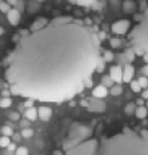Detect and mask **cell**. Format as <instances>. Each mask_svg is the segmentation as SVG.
Segmentation results:
<instances>
[{
  "mask_svg": "<svg viewBox=\"0 0 148 155\" xmlns=\"http://www.w3.org/2000/svg\"><path fill=\"white\" fill-rule=\"evenodd\" d=\"M130 21L129 19H119L112 24V31L116 35H125L130 29Z\"/></svg>",
  "mask_w": 148,
  "mask_h": 155,
  "instance_id": "4",
  "label": "cell"
},
{
  "mask_svg": "<svg viewBox=\"0 0 148 155\" xmlns=\"http://www.w3.org/2000/svg\"><path fill=\"white\" fill-rule=\"evenodd\" d=\"M24 116H25L27 120H29V121H34V120L38 117V109L34 108V107L27 108V110L24 111Z\"/></svg>",
  "mask_w": 148,
  "mask_h": 155,
  "instance_id": "11",
  "label": "cell"
},
{
  "mask_svg": "<svg viewBox=\"0 0 148 155\" xmlns=\"http://www.w3.org/2000/svg\"><path fill=\"white\" fill-rule=\"evenodd\" d=\"M101 39L87 22L56 17L22 35L6 58L5 79L10 92L40 102L74 97L96 70Z\"/></svg>",
  "mask_w": 148,
  "mask_h": 155,
  "instance_id": "1",
  "label": "cell"
},
{
  "mask_svg": "<svg viewBox=\"0 0 148 155\" xmlns=\"http://www.w3.org/2000/svg\"><path fill=\"white\" fill-rule=\"evenodd\" d=\"M10 90H2L1 91V94H2V97H10Z\"/></svg>",
  "mask_w": 148,
  "mask_h": 155,
  "instance_id": "33",
  "label": "cell"
},
{
  "mask_svg": "<svg viewBox=\"0 0 148 155\" xmlns=\"http://www.w3.org/2000/svg\"><path fill=\"white\" fill-rule=\"evenodd\" d=\"M135 8H136V5L131 0H125V2L123 4V10L125 13H132L135 11Z\"/></svg>",
  "mask_w": 148,
  "mask_h": 155,
  "instance_id": "13",
  "label": "cell"
},
{
  "mask_svg": "<svg viewBox=\"0 0 148 155\" xmlns=\"http://www.w3.org/2000/svg\"><path fill=\"white\" fill-rule=\"evenodd\" d=\"M24 105H25L27 108H30V107H33V99H29V98H28V99L25 101Z\"/></svg>",
  "mask_w": 148,
  "mask_h": 155,
  "instance_id": "32",
  "label": "cell"
},
{
  "mask_svg": "<svg viewBox=\"0 0 148 155\" xmlns=\"http://www.w3.org/2000/svg\"><path fill=\"white\" fill-rule=\"evenodd\" d=\"M109 44H110V46H112L113 48H116V47L120 46V39H118V38H112V39L109 40Z\"/></svg>",
  "mask_w": 148,
  "mask_h": 155,
  "instance_id": "29",
  "label": "cell"
},
{
  "mask_svg": "<svg viewBox=\"0 0 148 155\" xmlns=\"http://www.w3.org/2000/svg\"><path fill=\"white\" fill-rule=\"evenodd\" d=\"M136 104H137L138 107L143 105V104H144V101H143V98H142V99H137V101H136Z\"/></svg>",
  "mask_w": 148,
  "mask_h": 155,
  "instance_id": "36",
  "label": "cell"
},
{
  "mask_svg": "<svg viewBox=\"0 0 148 155\" xmlns=\"http://www.w3.org/2000/svg\"><path fill=\"white\" fill-rule=\"evenodd\" d=\"M143 73L148 75V65H146V67H143Z\"/></svg>",
  "mask_w": 148,
  "mask_h": 155,
  "instance_id": "39",
  "label": "cell"
},
{
  "mask_svg": "<svg viewBox=\"0 0 148 155\" xmlns=\"http://www.w3.org/2000/svg\"><path fill=\"white\" fill-rule=\"evenodd\" d=\"M12 136L15 137V139H16V140H18V139H19V134H12Z\"/></svg>",
  "mask_w": 148,
  "mask_h": 155,
  "instance_id": "40",
  "label": "cell"
},
{
  "mask_svg": "<svg viewBox=\"0 0 148 155\" xmlns=\"http://www.w3.org/2000/svg\"><path fill=\"white\" fill-rule=\"evenodd\" d=\"M38 116L42 120V121H49L52 116V110L51 108L49 107H45V105H41L38 108Z\"/></svg>",
  "mask_w": 148,
  "mask_h": 155,
  "instance_id": "8",
  "label": "cell"
},
{
  "mask_svg": "<svg viewBox=\"0 0 148 155\" xmlns=\"http://www.w3.org/2000/svg\"><path fill=\"white\" fill-rule=\"evenodd\" d=\"M10 8H11V6H10L6 1H1V2H0V11H1V12L7 13V12L10 11Z\"/></svg>",
  "mask_w": 148,
  "mask_h": 155,
  "instance_id": "28",
  "label": "cell"
},
{
  "mask_svg": "<svg viewBox=\"0 0 148 155\" xmlns=\"http://www.w3.org/2000/svg\"><path fill=\"white\" fill-rule=\"evenodd\" d=\"M87 108L89 110L91 111H96V113H101V111H104L106 109V105L103 102H101L99 99H90L89 101V104H87Z\"/></svg>",
  "mask_w": 148,
  "mask_h": 155,
  "instance_id": "6",
  "label": "cell"
},
{
  "mask_svg": "<svg viewBox=\"0 0 148 155\" xmlns=\"http://www.w3.org/2000/svg\"><path fill=\"white\" fill-rule=\"evenodd\" d=\"M142 98L143 99H148V90H144L142 92Z\"/></svg>",
  "mask_w": 148,
  "mask_h": 155,
  "instance_id": "34",
  "label": "cell"
},
{
  "mask_svg": "<svg viewBox=\"0 0 148 155\" xmlns=\"http://www.w3.org/2000/svg\"><path fill=\"white\" fill-rule=\"evenodd\" d=\"M15 154H16V155H28V149H27L24 145H21V147H18V148L16 149Z\"/></svg>",
  "mask_w": 148,
  "mask_h": 155,
  "instance_id": "27",
  "label": "cell"
},
{
  "mask_svg": "<svg viewBox=\"0 0 148 155\" xmlns=\"http://www.w3.org/2000/svg\"><path fill=\"white\" fill-rule=\"evenodd\" d=\"M135 115L137 119H144L147 115H148V109L144 107V105H141V107H137L135 109Z\"/></svg>",
  "mask_w": 148,
  "mask_h": 155,
  "instance_id": "12",
  "label": "cell"
},
{
  "mask_svg": "<svg viewBox=\"0 0 148 155\" xmlns=\"http://www.w3.org/2000/svg\"><path fill=\"white\" fill-rule=\"evenodd\" d=\"M109 78L113 80V82L120 84L123 81V69L120 65H113L109 69Z\"/></svg>",
  "mask_w": 148,
  "mask_h": 155,
  "instance_id": "5",
  "label": "cell"
},
{
  "mask_svg": "<svg viewBox=\"0 0 148 155\" xmlns=\"http://www.w3.org/2000/svg\"><path fill=\"white\" fill-rule=\"evenodd\" d=\"M53 155H64V154H63L61 150H55V151H53Z\"/></svg>",
  "mask_w": 148,
  "mask_h": 155,
  "instance_id": "38",
  "label": "cell"
},
{
  "mask_svg": "<svg viewBox=\"0 0 148 155\" xmlns=\"http://www.w3.org/2000/svg\"><path fill=\"white\" fill-rule=\"evenodd\" d=\"M6 2H7L10 6H13V5L17 4V0H6Z\"/></svg>",
  "mask_w": 148,
  "mask_h": 155,
  "instance_id": "35",
  "label": "cell"
},
{
  "mask_svg": "<svg viewBox=\"0 0 148 155\" xmlns=\"http://www.w3.org/2000/svg\"><path fill=\"white\" fill-rule=\"evenodd\" d=\"M130 87H131L132 92H135V93H137V92L141 91V86L138 85L137 80H131V81H130Z\"/></svg>",
  "mask_w": 148,
  "mask_h": 155,
  "instance_id": "22",
  "label": "cell"
},
{
  "mask_svg": "<svg viewBox=\"0 0 148 155\" xmlns=\"http://www.w3.org/2000/svg\"><path fill=\"white\" fill-rule=\"evenodd\" d=\"M7 21L10 22L11 25H17L21 21V13L17 8H10L7 12Z\"/></svg>",
  "mask_w": 148,
  "mask_h": 155,
  "instance_id": "7",
  "label": "cell"
},
{
  "mask_svg": "<svg viewBox=\"0 0 148 155\" xmlns=\"http://www.w3.org/2000/svg\"><path fill=\"white\" fill-rule=\"evenodd\" d=\"M110 93L113 96H120L123 93V87L120 85H115V86H112L110 88Z\"/></svg>",
  "mask_w": 148,
  "mask_h": 155,
  "instance_id": "19",
  "label": "cell"
},
{
  "mask_svg": "<svg viewBox=\"0 0 148 155\" xmlns=\"http://www.w3.org/2000/svg\"><path fill=\"white\" fill-rule=\"evenodd\" d=\"M34 134V131L29 127H25V128H22V132H21V136L23 138H30Z\"/></svg>",
  "mask_w": 148,
  "mask_h": 155,
  "instance_id": "18",
  "label": "cell"
},
{
  "mask_svg": "<svg viewBox=\"0 0 148 155\" xmlns=\"http://www.w3.org/2000/svg\"><path fill=\"white\" fill-rule=\"evenodd\" d=\"M137 82H138V85L141 86V88H147V87H148V78H146V76L140 78V79L137 80Z\"/></svg>",
  "mask_w": 148,
  "mask_h": 155,
  "instance_id": "26",
  "label": "cell"
},
{
  "mask_svg": "<svg viewBox=\"0 0 148 155\" xmlns=\"http://www.w3.org/2000/svg\"><path fill=\"white\" fill-rule=\"evenodd\" d=\"M68 1H70L72 4L79 5V6H90L93 2H96L97 0H68Z\"/></svg>",
  "mask_w": 148,
  "mask_h": 155,
  "instance_id": "15",
  "label": "cell"
},
{
  "mask_svg": "<svg viewBox=\"0 0 148 155\" xmlns=\"http://www.w3.org/2000/svg\"><path fill=\"white\" fill-rule=\"evenodd\" d=\"M47 23V21L45 18H38L36 21L33 22L32 27H30V30H36V29H40L41 27H44L45 24Z\"/></svg>",
  "mask_w": 148,
  "mask_h": 155,
  "instance_id": "14",
  "label": "cell"
},
{
  "mask_svg": "<svg viewBox=\"0 0 148 155\" xmlns=\"http://www.w3.org/2000/svg\"><path fill=\"white\" fill-rule=\"evenodd\" d=\"M10 137H6V136H1L0 137V147L1 148H7V145L10 144Z\"/></svg>",
  "mask_w": 148,
  "mask_h": 155,
  "instance_id": "25",
  "label": "cell"
},
{
  "mask_svg": "<svg viewBox=\"0 0 148 155\" xmlns=\"http://www.w3.org/2000/svg\"><path fill=\"white\" fill-rule=\"evenodd\" d=\"M34 1H44V0H34Z\"/></svg>",
  "mask_w": 148,
  "mask_h": 155,
  "instance_id": "43",
  "label": "cell"
},
{
  "mask_svg": "<svg viewBox=\"0 0 148 155\" xmlns=\"http://www.w3.org/2000/svg\"><path fill=\"white\" fill-rule=\"evenodd\" d=\"M7 148H8V150H15L16 147H15V144H11V143H10V144L7 145Z\"/></svg>",
  "mask_w": 148,
  "mask_h": 155,
  "instance_id": "37",
  "label": "cell"
},
{
  "mask_svg": "<svg viewBox=\"0 0 148 155\" xmlns=\"http://www.w3.org/2000/svg\"><path fill=\"white\" fill-rule=\"evenodd\" d=\"M114 59V53L112 51H104L103 53V61L104 62H112Z\"/></svg>",
  "mask_w": 148,
  "mask_h": 155,
  "instance_id": "24",
  "label": "cell"
},
{
  "mask_svg": "<svg viewBox=\"0 0 148 155\" xmlns=\"http://www.w3.org/2000/svg\"><path fill=\"white\" fill-rule=\"evenodd\" d=\"M135 75V68L131 64H126L123 69V81L124 82H130Z\"/></svg>",
  "mask_w": 148,
  "mask_h": 155,
  "instance_id": "9",
  "label": "cell"
},
{
  "mask_svg": "<svg viewBox=\"0 0 148 155\" xmlns=\"http://www.w3.org/2000/svg\"><path fill=\"white\" fill-rule=\"evenodd\" d=\"M2 34H4V29L0 27V35H2Z\"/></svg>",
  "mask_w": 148,
  "mask_h": 155,
  "instance_id": "41",
  "label": "cell"
},
{
  "mask_svg": "<svg viewBox=\"0 0 148 155\" xmlns=\"http://www.w3.org/2000/svg\"><path fill=\"white\" fill-rule=\"evenodd\" d=\"M28 126H29V120L25 119V120H22V121H21V127H22V128H25V127H28Z\"/></svg>",
  "mask_w": 148,
  "mask_h": 155,
  "instance_id": "31",
  "label": "cell"
},
{
  "mask_svg": "<svg viewBox=\"0 0 148 155\" xmlns=\"http://www.w3.org/2000/svg\"><path fill=\"white\" fill-rule=\"evenodd\" d=\"M140 1H143V0H140Z\"/></svg>",
  "mask_w": 148,
  "mask_h": 155,
  "instance_id": "44",
  "label": "cell"
},
{
  "mask_svg": "<svg viewBox=\"0 0 148 155\" xmlns=\"http://www.w3.org/2000/svg\"><path fill=\"white\" fill-rule=\"evenodd\" d=\"M63 148L66 155H148V130L125 127L113 136L92 137L87 126L75 122Z\"/></svg>",
  "mask_w": 148,
  "mask_h": 155,
  "instance_id": "2",
  "label": "cell"
},
{
  "mask_svg": "<svg viewBox=\"0 0 148 155\" xmlns=\"http://www.w3.org/2000/svg\"><path fill=\"white\" fill-rule=\"evenodd\" d=\"M0 132H1L2 136H6V137H11L13 134V130L10 126H6V125L0 128Z\"/></svg>",
  "mask_w": 148,
  "mask_h": 155,
  "instance_id": "16",
  "label": "cell"
},
{
  "mask_svg": "<svg viewBox=\"0 0 148 155\" xmlns=\"http://www.w3.org/2000/svg\"><path fill=\"white\" fill-rule=\"evenodd\" d=\"M102 85L104 87H112L113 86V80L109 78V75H104L102 78Z\"/></svg>",
  "mask_w": 148,
  "mask_h": 155,
  "instance_id": "20",
  "label": "cell"
},
{
  "mask_svg": "<svg viewBox=\"0 0 148 155\" xmlns=\"http://www.w3.org/2000/svg\"><path fill=\"white\" fill-rule=\"evenodd\" d=\"M146 108L148 109V99H147V103H146Z\"/></svg>",
  "mask_w": 148,
  "mask_h": 155,
  "instance_id": "42",
  "label": "cell"
},
{
  "mask_svg": "<svg viewBox=\"0 0 148 155\" xmlns=\"http://www.w3.org/2000/svg\"><path fill=\"white\" fill-rule=\"evenodd\" d=\"M129 40L138 56H144L148 62V5L141 15V19L129 34Z\"/></svg>",
  "mask_w": 148,
  "mask_h": 155,
  "instance_id": "3",
  "label": "cell"
},
{
  "mask_svg": "<svg viewBox=\"0 0 148 155\" xmlns=\"http://www.w3.org/2000/svg\"><path fill=\"white\" fill-rule=\"evenodd\" d=\"M108 94V90H107V87H104L103 85H98V86H96L93 90H92V96L95 97V98H104Z\"/></svg>",
  "mask_w": 148,
  "mask_h": 155,
  "instance_id": "10",
  "label": "cell"
},
{
  "mask_svg": "<svg viewBox=\"0 0 148 155\" xmlns=\"http://www.w3.org/2000/svg\"><path fill=\"white\" fill-rule=\"evenodd\" d=\"M36 2H38V1H30V2L28 4V12L33 13V12H36V11L39 10V5H38Z\"/></svg>",
  "mask_w": 148,
  "mask_h": 155,
  "instance_id": "21",
  "label": "cell"
},
{
  "mask_svg": "<svg viewBox=\"0 0 148 155\" xmlns=\"http://www.w3.org/2000/svg\"><path fill=\"white\" fill-rule=\"evenodd\" d=\"M19 114L17 113V111H11L10 114H8V119L10 120H12V121H18L19 120Z\"/></svg>",
  "mask_w": 148,
  "mask_h": 155,
  "instance_id": "30",
  "label": "cell"
},
{
  "mask_svg": "<svg viewBox=\"0 0 148 155\" xmlns=\"http://www.w3.org/2000/svg\"><path fill=\"white\" fill-rule=\"evenodd\" d=\"M135 109H136L135 104L133 103H129L125 107V114L126 115H132V114H135Z\"/></svg>",
  "mask_w": 148,
  "mask_h": 155,
  "instance_id": "23",
  "label": "cell"
},
{
  "mask_svg": "<svg viewBox=\"0 0 148 155\" xmlns=\"http://www.w3.org/2000/svg\"><path fill=\"white\" fill-rule=\"evenodd\" d=\"M12 104V99L10 97H2L0 99V108H8Z\"/></svg>",
  "mask_w": 148,
  "mask_h": 155,
  "instance_id": "17",
  "label": "cell"
}]
</instances>
